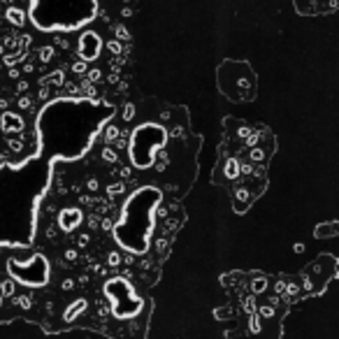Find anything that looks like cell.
<instances>
[{"label": "cell", "instance_id": "obj_1", "mask_svg": "<svg viewBox=\"0 0 339 339\" xmlns=\"http://www.w3.org/2000/svg\"><path fill=\"white\" fill-rule=\"evenodd\" d=\"M114 116V107L95 98H58L38 116V154L46 161H77Z\"/></svg>", "mask_w": 339, "mask_h": 339}, {"label": "cell", "instance_id": "obj_2", "mask_svg": "<svg viewBox=\"0 0 339 339\" xmlns=\"http://www.w3.org/2000/svg\"><path fill=\"white\" fill-rule=\"evenodd\" d=\"M51 181V161L31 156L0 165V247H31L38 230V205Z\"/></svg>", "mask_w": 339, "mask_h": 339}, {"label": "cell", "instance_id": "obj_3", "mask_svg": "<svg viewBox=\"0 0 339 339\" xmlns=\"http://www.w3.org/2000/svg\"><path fill=\"white\" fill-rule=\"evenodd\" d=\"M161 202V191L156 186H144L128 198L121 214V221L114 228L116 242L130 251V254H144L149 249V237L154 228V212Z\"/></svg>", "mask_w": 339, "mask_h": 339}, {"label": "cell", "instance_id": "obj_4", "mask_svg": "<svg viewBox=\"0 0 339 339\" xmlns=\"http://www.w3.org/2000/svg\"><path fill=\"white\" fill-rule=\"evenodd\" d=\"M98 16V0H31V21L40 31H77Z\"/></svg>", "mask_w": 339, "mask_h": 339}, {"label": "cell", "instance_id": "obj_5", "mask_svg": "<svg viewBox=\"0 0 339 339\" xmlns=\"http://www.w3.org/2000/svg\"><path fill=\"white\" fill-rule=\"evenodd\" d=\"M168 144V130L158 124H142L130 135V161L135 168L147 170L156 163V154Z\"/></svg>", "mask_w": 339, "mask_h": 339}, {"label": "cell", "instance_id": "obj_6", "mask_svg": "<svg viewBox=\"0 0 339 339\" xmlns=\"http://www.w3.org/2000/svg\"><path fill=\"white\" fill-rule=\"evenodd\" d=\"M102 51V40L98 33L93 31H86L82 33V38H79V56H82V61H95Z\"/></svg>", "mask_w": 339, "mask_h": 339}, {"label": "cell", "instance_id": "obj_7", "mask_svg": "<svg viewBox=\"0 0 339 339\" xmlns=\"http://www.w3.org/2000/svg\"><path fill=\"white\" fill-rule=\"evenodd\" d=\"M82 209L79 207H65L61 209V214H58V228L63 232H72L77 225H82Z\"/></svg>", "mask_w": 339, "mask_h": 339}, {"label": "cell", "instance_id": "obj_8", "mask_svg": "<svg viewBox=\"0 0 339 339\" xmlns=\"http://www.w3.org/2000/svg\"><path fill=\"white\" fill-rule=\"evenodd\" d=\"M21 128H23L21 116L12 114V112H5V114H2V130L5 132H19Z\"/></svg>", "mask_w": 339, "mask_h": 339}, {"label": "cell", "instance_id": "obj_9", "mask_svg": "<svg viewBox=\"0 0 339 339\" xmlns=\"http://www.w3.org/2000/svg\"><path fill=\"white\" fill-rule=\"evenodd\" d=\"M225 172H228V177L235 179V177L239 174V163L235 161V158H230V161L225 163Z\"/></svg>", "mask_w": 339, "mask_h": 339}, {"label": "cell", "instance_id": "obj_10", "mask_svg": "<svg viewBox=\"0 0 339 339\" xmlns=\"http://www.w3.org/2000/svg\"><path fill=\"white\" fill-rule=\"evenodd\" d=\"M88 77H91V82H98V79H100V72H98V70H93Z\"/></svg>", "mask_w": 339, "mask_h": 339}, {"label": "cell", "instance_id": "obj_11", "mask_svg": "<svg viewBox=\"0 0 339 339\" xmlns=\"http://www.w3.org/2000/svg\"><path fill=\"white\" fill-rule=\"evenodd\" d=\"M126 119H130V116H132V105H128V107H126Z\"/></svg>", "mask_w": 339, "mask_h": 339}, {"label": "cell", "instance_id": "obj_12", "mask_svg": "<svg viewBox=\"0 0 339 339\" xmlns=\"http://www.w3.org/2000/svg\"><path fill=\"white\" fill-rule=\"evenodd\" d=\"M109 46H112V51H121V44H119V42H112Z\"/></svg>", "mask_w": 339, "mask_h": 339}, {"label": "cell", "instance_id": "obj_13", "mask_svg": "<svg viewBox=\"0 0 339 339\" xmlns=\"http://www.w3.org/2000/svg\"><path fill=\"white\" fill-rule=\"evenodd\" d=\"M75 72H84V63H77V65H75Z\"/></svg>", "mask_w": 339, "mask_h": 339}]
</instances>
